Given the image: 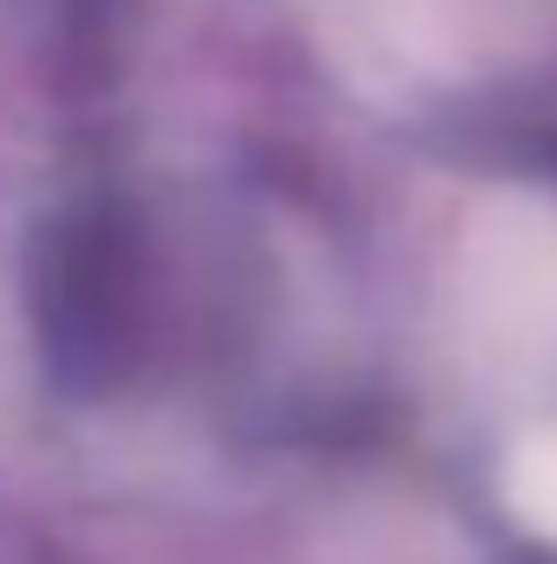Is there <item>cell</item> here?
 Listing matches in <instances>:
<instances>
[{"label": "cell", "instance_id": "1", "mask_svg": "<svg viewBox=\"0 0 557 564\" xmlns=\"http://www.w3.org/2000/svg\"><path fill=\"white\" fill-rule=\"evenodd\" d=\"M487 329L507 344H550L557 336V215L507 221L479 272Z\"/></svg>", "mask_w": 557, "mask_h": 564}, {"label": "cell", "instance_id": "2", "mask_svg": "<svg viewBox=\"0 0 557 564\" xmlns=\"http://www.w3.org/2000/svg\"><path fill=\"white\" fill-rule=\"evenodd\" d=\"M507 500H515V514L529 529L557 536V436H536V443L515 451V465H507Z\"/></svg>", "mask_w": 557, "mask_h": 564}]
</instances>
